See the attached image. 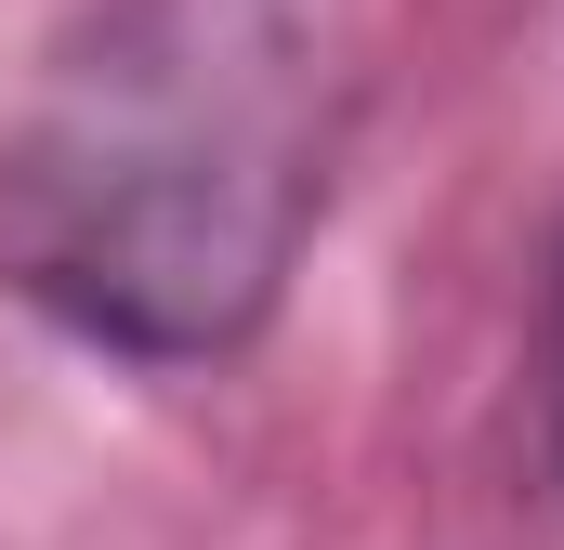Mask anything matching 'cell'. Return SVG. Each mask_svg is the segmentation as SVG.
<instances>
[{
    "label": "cell",
    "instance_id": "obj_1",
    "mask_svg": "<svg viewBox=\"0 0 564 550\" xmlns=\"http://www.w3.org/2000/svg\"><path fill=\"white\" fill-rule=\"evenodd\" d=\"M328 0H119L0 157V275L144 367L237 354L328 223Z\"/></svg>",
    "mask_w": 564,
    "mask_h": 550
},
{
    "label": "cell",
    "instance_id": "obj_2",
    "mask_svg": "<svg viewBox=\"0 0 564 550\" xmlns=\"http://www.w3.org/2000/svg\"><path fill=\"white\" fill-rule=\"evenodd\" d=\"M539 446H552V485H564V275H552V328H539Z\"/></svg>",
    "mask_w": 564,
    "mask_h": 550
}]
</instances>
